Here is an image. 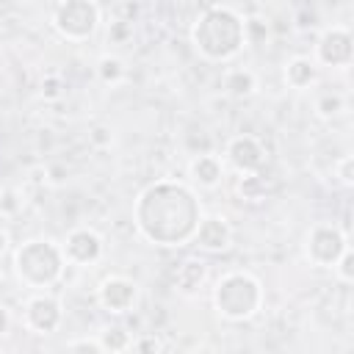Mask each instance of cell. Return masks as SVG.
Here are the masks:
<instances>
[{"label": "cell", "mask_w": 354, "mask_h": 354, "mask_svg": "<svg viewBox=\"0 0 354 354\" xmlns=\"http://www.w3.org/2000/svg\"><path fill=\"white\" fill-rule=\"evenodd\" d=\"M108 288H113V296H102V304L111 307L113 313H124L130 307V301L136 299V285L124 282V279H108Z\"/></svg>", "instance_id": "obj_1"}]
</instances>
